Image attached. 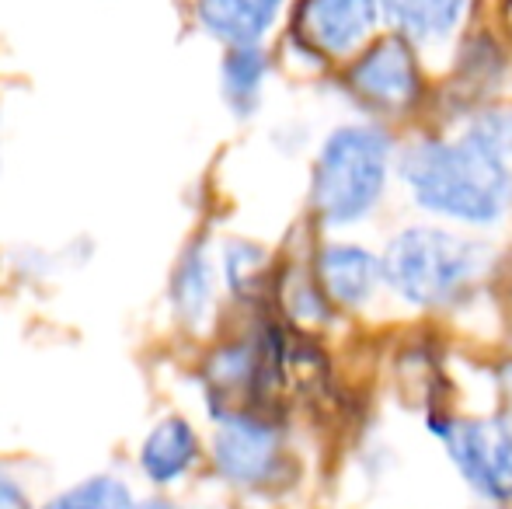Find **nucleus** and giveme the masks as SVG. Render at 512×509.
<instances>
[{
    "mask_svg": "<svg viewBox=\"0 0 512 509\" xmlns=\"http://www.w3.org/2000/svg\"><path fill=\"white\" fill-rule=\"evenodd\" d=\"M380 255L387 290L418 311L460 304L488 269V248L481 241L432 220L401 227Z\"/></svg>",
    "mask_w": 512,
    "mask_h": 509,
    "instance_id": "3",
    "label": "nucleus"
},
{
    "mask_svg": "<svg viewBox=\"0 0 512 509\" xmlns=\"http://www.w3.org/2000/svg\"><path fill=\"white\" fill-rule=\"evenodd\" d=\"M394 175L425 217L460 231H492L512 210V157L471 126L401 143Z\"/></svg>",
    "mask_w": 512,
    "mask_h": 509,
    "instance_id": "1",
    "label": "nucleus"
},
{
    "mask_svg": "<svg viewBox=\"0 0 512 509\" xmlns=\"http://www.w3.org/2000/svg\"><path fill=\"white\" fill-rule=\"evenodd\" d=\"M380 0H300L297 35L324 60H356L384 28Z\"/></svg>",
    "mask_w": 512,
    "mask_h": 509,
    "instance_id": "7",
    "label": "nucleus"
},
{
    "mask_svg": "<svg viewBox=\"0 0 512 509\" xmlns=\"http://www.w3.org/2000/svg\"><path fill=\"white\" fill-rule=\"evenodd\" d=\"M474 0H380L391 32L405 35L415 49L446 46L464 28Z\"/></svg>",
    "mask_w": 512,
    "mask_h": 509,
    "instance_id": "10",
    "label": "nucleus"
},
{
    "mask_svg": "<svg viewBox=\"0 0 512 509\" xmlns=\"http://www.w3.org/2000/svg\"><path fill=\"white\" fill-rule=\"evenodd\" d=\"M133 509H182V506L168 503V499H143V503H133Z\"/></svg>",
    "mask_w": 512,
    "mask_h": 509,
    "instance_id": "17",
    "label": "nucleus"
},
{
    "mask_svg": "<svg viewBox=\"0 0 512 509\" xmlns=\"http://www.w3.org/2000/svg\"><path fill=\"white\" fill-rule=\"evenodd\" d=\"M314 279L328 304L359 311L384 290V255L370 252L359 241H328L314 258Z\"/></svg>",
    "mask_w": 512,
    "mask_h": 509,
    "instance_id": "8",
    "label": "nucleus"
},
{
    "mask_svg": "<svg viewBox=\"0 0 512 509\" xmlns=\"http://www.w3.org/2000/svg\"><path fill=\"white\" fill-rule=\"evenodd\" d=\"M290 0H199L196 18L209 39L227 49L262 46L276 32Z\"/></svg>",
    "mask_w": 512,
    "mask_h": 509,
    "instance_id": "9",
    "label": "nucleus"
},
{
    "mask_svg": "<svg viewBox=\"0 0 512 509\" xmlns=\"http://www.w3.org/2000/svg\"><path fill=\"white\" fill-rule=\"evenodd\" d=\"M464 485L485 503H512V422L506 415H450L432 422Z\"/></svg>",
    "mask_w": 512,
    "mask_h": 509,
    "instance_id": "4",
    "label": "nucleus"
},
{
    "mask_svg": "<svg viewBox=\"0 0 512 509\" xmlns=\"http://www.w3.org/2000/svg\"><path fill=\"white\" fill-rule=\"evenodd\" d=\"M352 98L373 116H405L425 98V74L418 63V49L405 35H377L345 70Z\"/></svg>",
    "mask_w": 512,
    "mask_h": 509,
    "instance_id": "5",
    "label": "nucleus"
},
{
    "mask_svg": "<svg viewBox=\"0 0 512 509\" xmlns=\"http://www.w3.org/2000/svg\"><path fill=\"white\" fill-rule=\"evenodd\" d=\"M209 454H213L216 475L234 489H265L276 482L286 461L279 426L255 412L220 415Z\"/></svg>",
    "mask_w": 512,
    "mask_h": 509,
    "instance_id": "6",
    "label": "nucleus"
},
{
    "mask_svg": "<svg viewBox=\"0 0 512 509\" xmlns=\"http://www.w3.org/2000/svg\"><path fill=\"white\" fill-rule=\"evenodd\" d=\"M398 164V140L380 123H342L321 140L310 168V210L328 231L359 227L380 210Z\"/></svg>",
    "mask_w": 512,
    "mask_h": 509,
    "instance_id": "2",
    "label": "nucleus"
},
{
    "mask_svg": "<svg viewBox=\"0 0 512 509\" xmlns=\"http://www.w3.org/2000/svg\"><path fill=\"white\" fill-rule=\"evenodd\" d=\"M265 81H269V53L262 46L227 49L220 63V91L234 116H251L262 105Z\"/></svg>",
    "mask_w": 512,
    "mask_h": 509,
    "instance_id": "12",
    "label": "nucleus"
},
{
    "mask_svg": "<svg viewBox=\"0 0 512 509\" xmlns=\"http://www.w3.org/2000/svg\"><path fill=\"white\" fill-rule=\"evenodd\" d=\"M216 293V262L209 258L206 248H189L185 258L178 262L175 279H171V300L175 311L185 321H203L213 307Z\"/></svg>",
    "mask_w": 512,
    "mask_h": 509,
    "instance_id": "13",
    "label": "nucleus"
},
{
    "mask_svg": "<svg viewBox=\"0 0 512 509\" xmlns=\"http://www.w3.org/2000/svg\"><path fill=\"white\" fill-rule=\"evenodd\" d=\"M199 454H203V443H199L196 426L189 419H182V415H168L143 440L140 471L147 475L150 485L168 489V485L182 482L196 468Z\"/></svg>",
    "mask_w": 512,
    "mask_h": 509,
    "instance_id": "11",
    "label": "nucleus"
},
{
    "mask_svg": "<svg viewBox=\"0 0 512 509\" xmlns=\"http://www.w3.org/2000/svg\"><path fill=\"white\" fill-rule=\"evenodd\" d=\"M133 492L115 475H91L70 489L56 492L49 503L39 509H133Z\"/></svg>",
    "mask_w": 512,
    "mask_h": 509,
    "instance_id": "14",
    "label": "nucleus"
},
{
    "mask_svg": "<svg viewBox=\"0 0 512 509\" xmlns=\"http://www.w3.org/2000/svg\"><path fill=\"white\" fill-rule=\"evenodd\" d=\"M0 509H25V492L4 471H0Z\"/></svg>",
    "mask_w": 512,
    "mask_h": 509,
    "instance_id": "16",
    "label": "nucleus"
},
{
    "mask_svg": "<svg viewBox=\"0 0 512 509\" xmlns=\"http://www.w3.org/2000/svg\"><path fill=\"white\" fill-rule=\"evenodd\" d=\"M262 265H265V255L258 252L255 245L234 241V245H227V252H223V276H227V283L234 286V290H244V286L255 283Z\"/></svg>",
    "mask_w": 512,
    "mask_h": 509,
    "instance_id": "15",
    "label": "nucleus"
}]
</instances>
